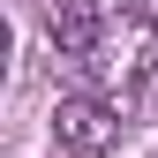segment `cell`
I'll use <instances>...</instances> for the list:
<instances>
[{
  "label": "cell",
  "mask_w": 158,
  "mask_h": 158,
  "mask_svg": "<svg viewBox=\"0 0 158 158\" xmlns=\"http://www.w3.org/2000/svg\"><path fill=\"white\" fill-rule=\"evenodd\" d=\"M45 30H53V45H60V60H83L90 68L98 38H106V15H98V0H53V8H45Z\"/></svg>",
  "instance_id": "3957f363"
},
{
  "label": "cell",
  "mask_w": 158,
  "mask_h": 158,
  "mask_svg": "<svg viewBox=\"0 0 158 158\" xmlns=\"http://www.w3.org/2000/svg\"><path fill=\"white\" fill-rule=\"evenodd\" d=\"M53 143L68 158H106L121 143V106H113V98H90V90L60 98V106H53Z\"/></svg>",
  "instance_id": "7a4b0ae2"
},
{
  "label": "cell",
  "mask_w": 158,
  "mask_h": 158,
  "mask_svg": "<svg viewBox=\"0 0 158 158\" xmlns=\"http://www.w3.org/2000/svg\"><path fill=\"white\" fill-rule=\"evenodd\" d=\"M151 68H158V15L151 8L106 15V38H98V53H90V75L106 90H143Z\"/></svg>",
  "instance_id": "6da1fadb"
}]
</instances>
